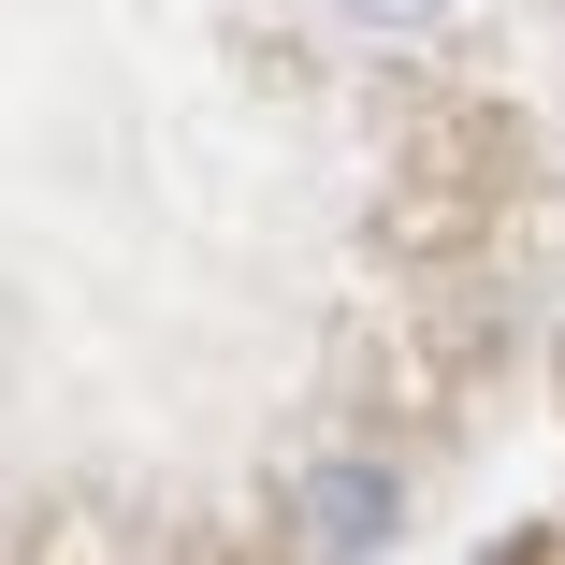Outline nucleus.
<instances>
[{"label": "nucleus", "instance_id": "nucleus-1", "mask_svg": "<svg viewBox=\"0 0 565 565\" xmlns=\"http://www.w3.org/2000/svg\"><path fill=\"white\" fill-rule=\"evenodd\" d=\"M305 551H392V479H363V465H333V479H305V522H290Z\"/></svg>", "mask_w": 565, "mask_h": 565}, {"label": "nucleus", "instance_id": "nucleus-2", "mask_svg": "<svg viewBox=\"0 0 565 565\" xmlns=\"http://www.w3.org/2000/svg\"><path fill=\"white\" fill-rule=\"evenodd\" d=\"M333 30H377V44H406V30H435V15H465V0H319Z\"/></svg>", "mask_w": 565, "mask_h": 565}]
</instances>
